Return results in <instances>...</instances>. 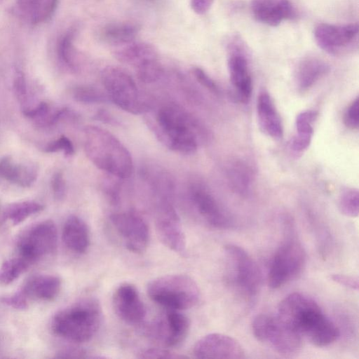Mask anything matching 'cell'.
Segmentation results:
<instances>
[{
	"label": "cell",
	"mask_w": 359,
	"mask_h": 359,
	"mask_svg": "<svg viewBox=\"0 0 359 359\" xmlns=\"http://www.w3.org/2000/svg\"><path fill=\"white\" fill-rule=\"evenodd\" d=\"M191 199L198 213L210 226L217 229H226L230 226L229 215L205 187L194 186Z\"/></svg>",
	"instance_id": "ac0fdd59"
},
{
	"label": "cell",
	"mask_w": 359,
	"mask_h": 359,
	"mask_svg": "<svg viewBox=\"0 0 359 359\" xmlns=\"http://www.w3.org/2000/svg\"><path fill=\"white\" fill-rule=\"evenodd\" d=\"M224 250L229 264V281L243 294L250 297L256 295L262 284V273L257 263L236 245L228 244Z\"/></svg>",
	"instance_id": "9c48e42d"
},
{
	"label": "cell",
	"mask_w": 359,
	"mask_h": 359,
	"mask_svg": "<svg viewBox=\"0 0 359 359\" xmlns=\"http://www.w3.org/2000/svg\"><path fill=\"white\" fill-rule=\"evenodd\" d=\"M115 57L120 62L134 66L135 68L142 64L158 59L154 46L144 42H132L115 52Z\"/></svg>",
	"instance_id": "484cf974"
},
{
	"label": "cell",
	"mask_w": 359,
	"mask_h": 359,
	"mask_svg": "<svg viewBox=\"0 0 359 359\" xmlns=\"http://www.w3.org/2000/svg\"><path fill=\"white\" fill-rule=\"evenodd\" d=\"M102 314V309L97 299H84L55 313L51 321V329L63 339L83 343L97 333L101 324Z\"/></svg>",
	"instance_id": "3957f363"
},
{
	"label": "cell",
	"mask_w": 359,
	"mask_h": 359,
	"mask_svg": "<svg viewBox=\"0 0 359 359\" xmlns=\"http://www.w3.org/2000/svg\"><path fill=\"white\" fill-rule=\"evenodd\" d=\"M317 116L318 112L315 110H306L297 115L295 121L296 134L290 143L293 152L299 154L309 147L313 133V123Z\"/></svg>",
	"instance_id": "d4e9b609"
},
{
	"label": "cell",
	"mask_w": 359,
	"mask_h": 359,
	"mask_svg": "<svg viewBox=\"0 0 359 359\" xmlns=\"http://www.w3.org/2000/svg\"><path fill=\"white\" fill-rule=\"evenodd\" d=\"M84 149L87 157L99 169L121 179L130 176L133 160L130 152L107 130L95 126L86 127Z\"/></svg>",
	"instance_id": "7a4b0ae2"
},
{
	"label": "cell",
	"mask_w": 359,
	"mask_h": 359,
	"mask_svg": "<svg viewBox=\"0 0 359 359\" xmlns=\"http://www.w3.org/2000/svg\"><path fill=\"white\" fill-rule=\"evenodd\" d=\"M344 122L346 127L356 130L359 127V100L356 97L348 107L344 116Z\"/></svg>",
	"instance_id": "74e56055"
},
{
	"label": "cell",
	"mask_w": 359,
	"mask_h": 359,
	"mask_svg": "<svg viewBox=\"0 0 359 359\" xmlns=\"http://www.w3.org/2000/svg\"><path fill=\"white\" fill-rule=\"evenodd\" d=\"M339 208L341 212L350 217H355L359 212V194L356 189L347 188L339 196Z\"/></svg>",
	"instance_id": "d6a6232c"
},
{
	"label": "cell",
	"mask_w": 359,
	"mask_h": 359,
	"mask_svg": "<svg viewBox=\"0 0 359 359\" xmlns=\"http://www.w3.org/2000/svg\"><path fill=\"white\" fill-rule=\"evenodd\" d=\"M43 151L46 153H54L62 151L66 156L74 154V148L71 140L65 135H61L57 140L49 142Z\"/></svg>",
	"instance_id": "d590c367"
},
{
	"label": "cell",
	"mask_w": 359,
	"mask_h": 359,
	"mask_svg": "<svg viewBox=\"0 0 359 359\" xmlns=\"http://www.w3.org/2000/svg\"><path fill=\"white\" fill-rule=\"evenodd\" d=\"M13 90L18 102L24 103L27 100V84L22 72L16 70L13 78Z\"/></svg>",
	"instance_id": "ab89813d"
},
{
	"label": "cell",
	"mask_w": 359,
	"mask_h": 359,
	"mask_svg": "<svg viewBox=\"0 0 359 359\" xmlns=\"http://www.w3.org/2000/svg\"><path fill=\"white\" fill-rule=\"evenodd\" d=\"M194 355L198 358H245L242 346L230 336L211 333L201 338L194 345Z\"/></svg>",
	"instance_id": "2e32d148"
},
{
	"label": "cell",
	"mask_w": 359,
	"mask_h": 359,
	"mask_svg": "<svg viewBox=\"0 0 359 359\" xmlns=\"http://www.w3.org/2000/svg\"><path fill=\"white\" fill-rule=\"evenodd\" d=\"M246 48L244 42L237 36L231 37L226 44L230 81L237 100L241 102L250 100L252 90Z\"/></svg>",
	"instance_id": "30bf717a"
},
{
	"label": "cell",
	"mask_w": 359,
	"mask_h": 359,
	"mask_svg": "<svg viewBox=\"0 0 359 359\" xmlns=\"http://www.w3.org/2000/svg\"><path fill=\"white\" fill-rule=\"evenodd\" d=\"M57 247V227L52 220H43L32 224L18 236L15 244V256L30 266L42 258L55 253Z\"/></svg>",
	"instance_id": "8992f818"
},
{
	"label": "cell",
	"mask_w": 359,
	"mask_h": 359,
	"mask_svg": "<svg viewBox=\"0 0 359 359\" xmlns=\"http://www.w3.org/2000/svg\"><path fill=\"white\" fill-rule=\"evenodd\" d=\"M154 133L169 149L190 154L196 151L198 140L203 137L205 131L187 112L176 105L170 104L158 109Z\"/></svg>",
	"instance_id": "6da1fadb"
},
{
	"label": "cell",
	"mask_w": 359,
	"mask_h": 359,
	"mask_svg": "<svg viewBox=\"0 0 359 359\" xmlns=\"http://www.w3.org/2000/svg\"><path fill=\"white\" fill-rule=\"evenodd\" d=\"M252 329L258 341L269 343L279 353H295L302 346V335L283 323L276 316L257 315L252 321Z\"/></svg>",
	"instance_id": "52a82bcc"
},
{
	"label": "cell",
	"mask_w": 359,
	"mask_h": 359,
	"mask_svg": "<svg viewBox=\"0 0 359 359\" xmlns=\"http://www.w3.org/2000/svg\"><path fill=\"white\" fill-rule=\"evenodd\" d=\"M147 292L151 300L167 309L184 310L194 306L200 299V290L190 276L170 274L150 281Z\"/></svg>",
	"instance_id": "277c9868"
},
{
	"label": "cell",
	"mask_w": 359,
	"mask_h": 359,
	"mask_svg": "<svg viewBox=\"0 0 359 359\" xmlns=\"http://www.w3.org/2000/svg\"><path fill=\"white\" fill-rule=\"evenodd\" d=\"M29 267L28 264L17 256L6 259L0 266V284L6 285L12 283Z\"/></svg>",
	"instance_id": "1f68e13d"
},
{
	"label": "cell",
	"mask_w": 359,
	"mask_h": 359,
	"mask_svg": "<svg viewBox=\"0 0 359 359\" xmlns=\"http://www.w3.org/2000/svg\"><path fill=\"white\" fill-rule=\"evenodd\" d=\"M214 0H191L192 10L198 15H203L208 12Z\"/></svg>",
	"instance_id": "bcb514c9"
},
{
	"label": "cell",
	"mask_w": 359,
	"mask_h": 359,
	"mask_svg": "<svg viewBox=\"0 0 359 359\" xmlns=\"http://www.w3.org/2000/svg\"><path fill=\"white\" fill-rule=\"evenodd\" d=\"M87 353L78 348H69L60 351L55 355L56 358H88Z\"/></svg>",
	"instance_id": "f6af8a7d"
},
{
	"label": "cell",
	"mask_w": 359,
	"mask_h": 359,
	"mask_svg": "<svg viewBox=\"0 0 359 359\" xmlns=\"http://www.w3.org/2000/svg\"><path fill=\"white\" fill-rule=\"evenodd\" d=\"M49 112V106L44 102H40L35 108L25 109L23 114L29 118H44Z\"/></svg>",
	"instance_id": "7bdbcfd3"
},
{
	"label": "cell",
	"mask_w": 359,
	"mask_h": 359,
	"mask_svg": "<svg viewBox=\"0 0 359 359\" xmlns=\"http://www.w3.org/2000/svg\"><path fill=\"white\" fill-rule=\"evenodd\" d=\"M101 79L110 101L118 107L134 114L147 110L148 104L127 72L118 67L107 66L102 71Z\"/></svg>",
	"instance_id": "5b68a950"
},
{
	"label": "cell",
	"mask_w": 359,
	"mask_h": 359,
	"mask_svg": "<svg viewBox=\"0 0 359 359\" xmlns=\"http://www.w3.org/2000/svg\"><path fill=\"white\" fill-rule=\"evenodd\" d=\"M332 279L333 281L345 287L353 290L358 289V280L357 278L344 274L335 273L332 275Z\"/></svg>",
	"instance_id": "ee69618b"
},
{
	"label": "cell",
	"mask_w": 359,
	"mask_h": 359,
	"mask_svg": "<svg viewBox=\"0 0 359 359\" xmlns=\"http://www.w3.org/2000/svg\"><path fill=\"white\" fill-rule=\"evenodd\" d=\"M358 23L346 25L319 24L314 30L318 46L331 55H340L352 50L358 44Z\"/></svg>",
	"instance_id": "7c38bea8"
},
{
	"label": "cell",
	"mask_w": 359,
	"mask_h": 359,
	"mask_svg": "<svg viewBox=\"0 0 359 359\" xmlns=\"http://www.w3.org/2000/svg\"><path fill=\"white\" fill-rule=\"evenodd\" d=\"M113 306L116 315L130 324L140 323L146 316L138 290L130 283H123L117 287L113 296Z\"/></svg>",
	"instance_id": "e0dca14e"
},
{
	"label": "cell",
	"mask_w": 359,
	"mask_h": 359,
	"mask_svg": "<svg viewBox=\"0 0 359 359\" xmlns=\"http://www.w3.org/2000/svg\"><path fill=\"white\" fill-rule=\"evenodd\" d=\"M257 114L262 131L274 140H280L283 135L280 117L268 93L262 91L257 97Z\"/></svg>",
	"instance_id": "ffe728a7"
},
{
	"label": "cell",
	"mask_w": 359,
	"mask_h": 359,
	"mask_svg": "<svg viewBox=\"0 0 359 359\" xmlns=\"http://www.w3.org/2000/svg\"><path fill=\"white\" fill-rule=\"evenodd\" d=\"M140 1H144V2H147V3H151V2L154 1V0H140Z\"/></svg>",
	"instance_id": "7dc6e473"
},
{
	"label": "cell",
	"mask_w": 359,
	"mask_h": 359,
	"mask_svg": "<svg viewBox=\"0 0 359 359\" xmlns=\"http://www.w3.org/2000/svg\"><path fill=\"white\" fill-rule=\"evenodd\" d=\"M227 176L232 188L238 194L246 195L250 189L252 170L244 162L236 161L229 167Z\"/></svg>",
	"instance_id": "f1b7e54d"
},
{
	"label": "cell",
	"mask_w": 359,
	"mask_h": 359,
	"mask_svg": "<svg viewBox=\"0 0 359 359\" xmlns=\"http://www.w3.org/2000/svg\"><path fill=\"white\" fill-rule=\"evenodd\" d=\"M190 320L178 310L167 309L152 325L153 337L165 346L172 347L184 341L190 329Z\"/></svg>",
	"instance_id": "9a60e30c"
},
{
	"label": "cell",
	"mask_w": 359,
	"mask_h": 359,
	"mask_svg": "<svg viewBox=\"0 0 359 359\" xmlns=\"http://www.w3.org/2000/svg\"><path fill=\"white\" fill-rule=\"evenodd\" d=\"M140 358H164V359H181L186 358L184 355L177 354L168 349L151 348L142 351L138 355Z\"/></svg>",
	"instance_id": "f35d334b"
},
{
	"label": "cell",
	"mask_w": 359,
	"mask_h": 359,
	"mask_svg": "<svg viewBox=\"0 0 359 359\" xmlns=\"http://www.w3.org/2000/svg\"><path fill=\"white\" fill-rule=\"evenodd\" d=\"M320 310L319 305L313 299L302 293L294 292L280 302L276 316L301 334L304 326Z\"/></svg>",
	"instance_id": "5bb4252c"
},
{
	"label": "cell",
	"mask_w": 359,
	"mask_h": 359,
	"mask_svg": "<svg viewBox=\"0 0 359 359\" xmlns=\"http://www.w3.org/2000/svg\"><path fill=\"white\" fill-rule=\"evenodd\" d=\"M75 100L86 104L103 103L110 101L107 93L90 86H78L73 90Z\"/></svg>",
	"instance_id": "836d02e7"
},
{
	"label": "cell",
	"mask_w": 359,
	"mask_h": 359,
	"mask_svg": "<svg viewBox=\"0 0 359 359\" xmlns=\"http://www.w3.org/2000/svg\"><path fill=\"white\" fill-rule=\"evenodd\" d=\"M0 302L7 306L20 311L26 310L29 307V300L20 290L13 294L2 297Z\"/></svg>",
	"instance_id": "8d00e7d4"
},
{
	"label": "cell",
	"mask_w": 359,
	"mask_h": 359,
	"mask_svg": "<svg viewBox=\"0 0 359 359\" xmlns=\"http://www.w3.org/2000/svg\"><path fill=\"white\" fill-rule=\"evenodd\" d=\"M51 187L54 196L57 200H61L65 195V181L63 175L60 172H56L51 178Z\"/></svg>",
	"instance_id": "b9f144b4"
},
{
	"label": "cell",
	"mask_w": 359,
	"mask_h": 359,
	"mask_svg": "<svg viewBox=\"0 0 359 359\" xmlns=\"http://www.w3.org/2000/svg\"><path fill=\"white\" fill-rule=\"evenodd\" d=\"M329 65L323 60L316 57L304 58L298 65L296 71V81L301 91L311 88L329 71Z\"/></svg>",
	"instance_id": "cb8c5ba5"
},
{
	"label": "cell",
	"mask_w": 359,
	"mask_h": 359,
	"mask_svg": "<svg viewBox=\"0 0 359 359\" xmlns=\"http://www.w3.org/2000/svg\"><path fill=\"white\" fill-rule=\"evenodd\" d=\"M306 253L301 243L294 238H287L276 250L268 273V285L278 288L294 279L302 271Z\"/></svg>",
	"instance_id": "ba28073f"
},
{
	"label": "cell",
	"mask_w": 359,
	"mask_h": 359,
	"mask_svg": "<svg viewBox=\"0 0 359 359\" xmlns=\"http://www.w3.org/2000/svg\"><path fill=\"white\" fill-rule=\"evenodd\" d=\"M110 221L128 250L141 253L147 249L149 227L140 215L133 211L114 213L110 216Z\"/></svg>",
	"instance_id": "4fadbf2b"
},
{
	"label": "cell",
	"mask_w": 359,
	"mask_h": 359,
	"mask_svg": "<svg viewBox=\"0 0 359 359\" xmlns=\"http://www.w3.org/2000/svg\"><path fill=\"white\" fill-rule=\"evenodd\" d=\"M137 76L143 83L158 81L163 74V68L158 59L147 61L136 68Z\"/></svg>",
	"instance_id": "e575fe53"
},
{
	"label": "cell",
	"mask_w": 359,
	"mask_h": 359,
	"mask_svg": "<svg viewBox=\"0 0 359 359\" xmlns=\"http://www.w3.org/2000/svg\"><path fill=\"white\" fill-rule=\"evenodd\" d=\"M193 74L196 80L204 87L211 91L212 93L218 95L219 89L215 82L206 74L203 69L199 67L193 69Z\"/></svg>",
	"instance_id": "60d3db41"
},
{
	"label": "cell",
	"mask_w": 359,
	"mask_h": 359,
	"mask_svg": "<svg viewBox=\"0 0 359 359\" xmlns=\"http://www.w3.org/2000/svg\"><path fill=\"white\" fill-rule=\"evenodd\" d=\"M155 224L160 241L169 249L182 253L186 248L185 235L180 217L170 202V198L158 196Z\"/></svg>",
	"instance_id": "8fae6325"
},
{
	"label": "cell",
	"mask_w": 359,
	"mask_h": 359,
	"mask_svg": "<svg viewBox=\"0 0 359 359\" xmlns=\"http://www.w3.org/2000/svg\"><path fill=\"white\" fill-rule=\"evenodd\" d=\"M38 171L34 165L15 163L10 156L0 160V177L21 187H29L36 181Z\"/></svg>",
	"instance_id": "603a6c76"
},
{
	"label": "cell",
	"mask_w": 359,
	"mask_h": 359,
	"mask_svg": "<svg viewBox=\"0 0 359 359\" xmlns=\"http://www.w3.org/2000/svg\"><path fill=\"white\" fill-rule=\"evenodd\" d=\"M76 29L68 30L60 39L57 45V55L60 62L68 69L78 68L77 55L74 46Z\"/></svg>",
	"instance_id": "4dcf8cb0"
},
{
	"label": "cell",
	"mask_w": 359,
	"mask_h": 359,
	"mask_svg": "<svg viewBox=\"0 0 359 359\" xmlns=\"http://www.w3.org/2000/svg\"><path fill=\"white\" fill-rule=\"evenodd\" d=\"M44 209L43 205L34 201H25L8 205L4 213V218L13 225H18L32 215Z\"/></svg>",
	"instance_id": "f546056e"
},
{
	"label": "cell",
	"mask_w": 359,
	"mask_h": 359,
	"mask_svg": "<svg viewBox=\"0 0 359 359\" xmlns=\"http://www.w3.org/2000/svg\"><path fill=\"white\" fill-rule=\"evenodd\" d=\"M140 27L133 22H118L108 25L100 32L101 39L112 46H125L136 39Z\"/></svg>",
	"instance_id": "4316f807"
},
{
	"label": "cell",
	"mask_w": 359,
	"mask_h": 359,
	"mask_svg": "<svg viewBox=\"0 0 359 359\" xmlns=\"http://www.w3.org/2000/svg\"><path fill=\"white\" fill-rule=\"evenodd\" d=\"M61 289V280L53 275L37 274L30 276L20 289L29 299L50 302L55 299Z\"/></svg>",
	"instance_id": "44dd1931"
},
{
	"label": "cell",
	"mask_w": 359,
	"mask_h": 359,
	"mask_svg": "<svg viewBox=\"0 0 359 359\" xmlns=\"http://www.w3.org/2000/svg\"><path fill=\"white\" fill-rule=\"evenodd\" d=\"M59 0H17L20 11L32 24L44 22L54 14Z\"/></svg>",
	"instance_id": "83f0119b"
},
{
	"label": "cell",
	"mask_w": 359,
	"mask_h": 359,
	"mask_svg": "<svg viewBox=\"0 0 359 359\" xmlns=\"http://www.w3.org/2000/svg\"><path fill=\"white\" fill-rule=\"evenodd\" d=\"M250 9L258 22L271 27L293 20L297 15L296 8L290 0H252Z\"/></svg>",
	"instance_id": "d6986e66"
},
{
	"label": "cell",
	"mask_w": 359,
	"mask_h": 359,
	"mask_svg": "<svg viewBox=\"0 0 359 359\" xmlns=\"http://www.w3.org/2000/svg\"><path fill=\"white\" fill-rule=\"evenodd\" d=\"M65 246L71 251L85 253L90 243V231L86 222L76 215H70L65 220L62 233Z\"/></svg>",
	"instance_id": "7402d4cb"
}]
</instances>
